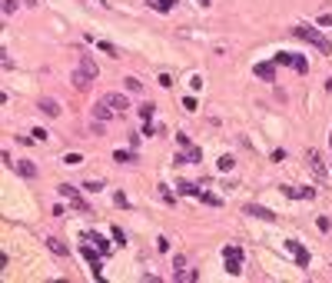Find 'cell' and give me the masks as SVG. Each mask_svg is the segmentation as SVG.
Wrapping results in <instances>:
<instances>
[{
  "mask_svg": "<svg viewBox=\"0 0 332 283\" xmlns=\"http://www.w3.org/2000/svg\"><path fill=\"white\" fill-rule=\"evenodd\" d=\"M96 73H100V67H96L93 57H80V64L73 67V73H70V83L77 90H87L90 83L96 80Z\"/></svg>",
  "mask_w": 332,
  "mask_h": 283,
  "instance_id": "6da1fadb",
  "label": "cell"
},
{
  "mask_svg": "<svg viewBox=\"0 0 332 283\" xmlns=\"http://www.w3.org/2000/svg\"><path fill=\"white\" fill-rule=\"evenodd\" d=\"M296 37H299V40H306V43H312V47L319 50V54H325V57H332V40H325L322 33L319 30H312V27H296Z\"/></svg>",
  "mask_w": 332,
  "mask_h": 283,
  "instance_id": "7a4b0ae2",
  "label": "cell"
},
{
  "mask_svg": "<svg viewBox=\"0 0 332 283\" xmlns=\"http://www.w3.org/2000/svg\"><path fill=\"white\" fill-rule=\"evenodd\" d=\"M103 104L110 107V110H117L120 117H127V110H130V104H127V97H123V93H103Z\"/></svg>",
  "mask_w": 332,
  "mask_h": 283,
  "instance_id": "3957f363",
  "label": "cell"
},
{
  "mask_svg": "<svg viewBox=\"0 0 332 283\" xmlns=\"http://www.w3.org/2000/svg\"><path fill=\"white\" fill-rule=\"evenodd\" d=\"M243 210H246V213H249V217H259V220H266V223H272V220H279V217H276V213L269 210V207H259V203H246Z\"/></svg>",
  "mask_w": 332,
  "mask_h": 283,
  "instance_id": "277c9868",
  "label": "cell"
},
{
  "mask_svg": "<svg viewBox=\"0 0 332 283\" xmlns=\"http://www.w3.org/2000/svg\"><path fill=\"white\" fill-rule=\"evenodd\" d=\"M286 250H289V253H293V257H296V263H299V267H309V250H306V247H302V243L289 240V243H286Z\"/></svg>",
  "mask_w": 332,
  "mask_h": 283,
  "instance_id": "5b68a950",
  "label": "cell"
},
{
  "mask_svg": "<svg viewBox=\"0 0 332 283\" xmlns=\"http://www.w3.org/2000/svg\"><path fill=\"white\" fill-rule=\"evenodd\" d=\"M283 194L293 197V200H312L316 190H312V186H283Z\"/></svg>",
  "mask_w": 332,
  "mask_h": 283,
  "instance_id": "8992f818",
  "label": "cell"
},
{
  "mask_svg": "<svg viewBox=\"0 0 332 283\" xmlns=\"http://www.w3.org/2000/svg\"><path fill=\"white\" fill-rule=\"evenodd\" d=\"M256 77L266 83H276V64L269 60V64H256Z\"/></svg>",
  "mask_w": 332,
  "mask_h": 283,
  "instance_id": "52a82bcc",
  "label": "cell"
},
{
  "mask_svg": "<svg viewBox=\"0 0 332 283\" xmlns=\"http://www.w3.org/2000/svg\"><path fill=\"white\" fill-rule=\"evenodd\" d=\"M93 117H96L100 123H106V120H117L120 113H117V110H110V107L103 104V100H96V107H93Z\"/></svg>",
  "mask_w": 332,
  "mask_h": 283,
  "instance_id": "ba28073f",
  "label": "cell"
},
{
  "mask_svg": "<svg viewBox=\"0 0 332 283\" xmlns=\"http://www.w3.org/2000/svg\"><path fill=\"white\" fill-rule=\"evenodd\" d=\"M306 160H309V170L316 173V180H325V167H322V160H319V154H316V150H309V154H306Z\"/></svg>",
  "mask_w": 332,
  "mask_h": 283,
  "instance_id": "9c48e42d",
  "label": "cell"
},
{
  "mask_svg": "<svg viewBox=\"0 0 332 283\" xmlns=\"http://www.w3.org/2000/svg\"><path fill=\"white\" fill-rule=\"evenodd\" d=\"M40 113H47V117H50V120H53V117H60V113H64V110H60V104H57V100H50V97H43V100H40Z\"/></svg>",
  "mask_w": 332,
  "mask_h": 283,
  "instance_id": "30bf717a",
  "label": "cell"
},
{
  "mask_svg": "<svg viewBox=\"0 0 332 283\" xmlns=\"http://www.w3.org/2000/svg\"><path fill=\"white\" fill-rule=\"evenodd\" d=\"M14 170L20 173L24 180H37V167H33L30 160H20V163H14Z\"/></svg>",
  "mask_w": 332,
  "mask_h": 283,
  "instance_id": "8fae6325",
  "label": "cell"
},
{
  "mask_svg": "<svg viewBox=\"0 0 332 283\" xmlns=\"http://www.w3.org/2000/svg\"><path fill=\"white\" fill-rule=\"evenodd\" d=\"M146 4H150L153 10H159V14H170V10H173L180 0H146Z\"/></svg>",
  "mask_w": 332,
  "mask_h": 283,
  "instance_id": "7c38bea8",
  "label": "cell"
},
{
  "mask_svg": "<svg viewBox=\"0 0 332 283\" xmlns=\"http://www.w3.org/2000/svg\"><path fill=\"white\" fill-rule=\"evenodd\" d=\"M173 280H176V283H180V280H183V283H196V280H199V270H176Z\"/></svg>",
  "mask_w": 332,
  "mask_h": 283,
  "instance_id": "4fadbf2b",
  "label": "cell"
},
{
  "mask_svg": "<svg viewBox=\"0 0 332 283\" xmlns=\"http://www.w3.org/2000/svg\"><path fill=\"white\" fill-rule=\"evenodd\" d=\"M47 247L57 253V257H67V253H70V250H67V243H60L57 237H47Z\"/></svg>",
  "mask_w": 332,
  "mask_h": 283,
  "instance_id": "5bb4252c",
  "label": "cell"
},
{
  "mask_svg": "<svg viewBox=\"0 0 332 283\" xmlns=\"http://www.w3.org/2000/svg\"><path fill=\"white\" fill-rule=\"evenodd\" d=\"M83 237H87V240L93 243V247H96V250H100V253H110V243L103 240V237H96V233H83Z\"/></svg>",
  "mask_w": 332,
  "mask_h": 283,
  "instance_id": "9a60e30c",
  "label": "cell"
},
{
  "mask_svg": "<svg viewBox=\"0 0 332 283\" xmlns=\"http://www.w3.org/2000/svg\"><path fill=\"white\" fill-rule=\"evenodd\" d=\"M226 273L239 276V273H243V260H236V257H226Z\"/></svg>",
  "mask_w": 332,
  "mask_h": 283,
  "instance_id": "2e32d148",
  "label": "cell"
},
{
  "mask_svg": "<svg viewBox=\"0 0 332 283\" xmlns=\"http://www.w3.org/2000/svg\"><path fill=\"white\" fill-rule=\"evenodd\" d=\"M176 190H180L183 197H196V200H199V194H203V190H199L196 183H180V186H176Z\"/></svg>",
  "mask_w": 332,
  "mask_h": 283,
  "instance_id": "e0dca14e",
  "label": "cell"
},
{
  "mask_svg": "<svg viewBox=\"0 0 332 283\" xmlns=\"http://www.w3.org/2000/svg\"><path fill=\"white\" fill-rule=\"evenodd\" d=\"M113 160H117V163H133L136 154H133V150H113Z\"/></svg>",
  "mask_w": 332,
  "mask_h": 283,
  "instance_id": "ac0fdd59",
  "label": "cell"
},
{
  "mask_svg": "<svg viewBox=\"0 0 332 283\" xmlns=\"http://www.w3.org/2000/svg\"><path fill=\"white\" fill-rule=\"evenodd\" d=\"M293 60H296V54H276V57H272V64H276V67H293Z\"/></svg>",
  "mask_w": 332,
  "mask_h": 283,
  "instance_id": "d6986e66",
  "label": "cell"
},
{
  "mask_svg": "<svg viewBox=\"0 0 332 283\" xmlns=\"http://www.w3.org/2000/svg\"><path fill=\"white\" fill-rule=\"evenodd\" d=\"M203 160V150L199 147H186V163H199Z\"/></svg>",
  "mask_w": 332,
  "mask_h": 283,
  "instance_id": "ffe728a7",
  "label": "cell"
},
{
  "mask_svg": "<svg viewBox=\"0 0 332 283\" xmlns=\"http://www.w3.org/2000/svg\"><path fill=\"white\" fill-rule=\"evenodd\" d=\"M156 133H163V127H159V123H146V127H143V137H156Z\"/></svg>",
  "mask_w": 332,
  "mask_h": 283,
  "instance_id": "44dd1931",
  "label": "cell"
},
{
  "mask_svg": "<svg viewBox=\"0 0 332 283\" xmlns=\"http://www.w3.org/2000/svg\"><path fill=\"white\" fill-rule=\"evenodd\" d=\"M123 83H127V90H130V93H140V90H143V83L136 80V77H127Z\"/></svg>",
  "mask_w": 332,
  "mask_h": 283,
  "instance_id": "7402d4cb",
  "label": "cell"
},
{
  "mask_svg": "<svg viewBox=\"0 0 332 283\" xmlns=\"http://www.w3.org/2000/svg\"><path fill=\"white\" fill-rule=\"evenodd\" d=\"M83 190H90V194H100V190H103V180H87V183H83Z\"/></svg>",
  "mask_w": 332,
  "mask_h": 283,
  "instance_id": "603a6c76",
  "label": "cell"
},
{
  "mask_svg": "<svg viewBox=\"0 0 332 283\" xmlns=\"http://www.w3.org/2000/svg\"><path fill=\"white\" fill-rule=\"evenodd\" d=\"M226 257H236V260H243V247H226V250H223V260Z\"/></svg>",
  "mask_w": 332,
  "mask_h": 283,
  "instance_id": "cb8c5ba5",
  "label": "cell"
},
{
  "mask_svg": "<svg viewBox=\"0 0 332 283\" xmlns=\"http://www.w3.org/2000/svg\"><path fill=\"white\" fill-rule=\"evenodd\" d=\"M293 67H296V70H299V73H306V70H309V60H306V57H299V54H296Z\"/></svg>",
  "mask_w": 332,
  "mask_h": 283,
  "instance_id": "d4e9b609",
  "label": "cell"
},
{
  "mask_svg": "<svg viewBox=\"0 0 332 283\" xmlns=\"http://www.w3.org/2000/svg\"><path fill=\"white\" fill-rule=\"evenodd\" d=\"M140 117H143V123H150V120H153V107L143 104V107H140Z\"/></svg>",
  "mask_w": 332,
  "mask_h": 283,
  "instance_id": "484cf974",
  "label": "cell"
},
{
  "mask_svg": "<svg viewBox=\"0 0 332 283\" xmlns=\"http://www.w3.org/2000/svg\"><path fill=\"white\" fill-rule=\"evenodd\" d=\"M100 50H103V54H110V57H120V50L113 47V43H106V40H100Z\"/></svg>",
  "mask_w": 332,
  "mask_h": 283,
  "instance_id": "4316f807",
  "label": "cell"
},
{
  "mask_svg": "<svg viewBox=\"0 0 332 283\" xmlns=\"http://www.w3.org/2000/svg\"><path fill=\"white\" fill-rule=\"evenodd\" d=\"M64 163H67V167H77V163H83V157H80V154H67Z\"/></svg>",
  "mask_w": 332,
  "mask_h": 283,
  "instance_id": "83f0119b",
  "label": "cell"
},
{
  "mask_svg": "<svg viewBox=\"0 0 332 283\" xmlns=\"http://www.w3.org/2000/svg\"><path fill=\"white\" fill-rule=\"evenodd\" d=\"M33 140H40V144H47V140H50V133H47L43 127H37V130H33Z\"/></svg>",
  "mask_w": 332,
  "mask_h": 283,
  "instance_id": "f1b7e54d",
  "label": "cell"
},
{
  "mask_svg": "<svg viewBox=\"0 0 332 283\" xmlns=\"http://www.w3.org/2000/svg\"><path fill=\"white\" fill-rule=\"evenodd\" d=\"M159 197H163V203H173V190L170 186H159Z\"/></svg>",
  "mask_w": 332,
  "mask_h": 283,
  "instance_id": "f546056e",
  "label": "cell"
},
{
  "mask_svg": "<svg viewBox=\"0 0 332 283\" xmlns=\"http://www.w3.org/2000/svg\"><path fill=\"white\" fill-rule=\"evenodd\" d=\"M319 230H322V233H329V230H332V220H329V217H319Z\"/></svg>",
  "mask_w": 332,
  "mask_h": 283,
  "instance_id": "4dcf8cb0",
  "label": "cell"
},
{
  "mask_svg": "<svg viewBox=\"0 0 332 283\" xmlns=\"http://www.w3.org/2000/svg\"><path fill=\"white\" fill-rule=\"evenodd\" d=\"M219 170L226 173V170H233V157H219Z\"/></svg>",
  "mask_w": 332,
  "mask_h": 283,
  "instance_id": "1f68e13d",
  "label": "cell"
},
{
  "mask_svg": "<svg viewBox=\"0 0 332 283\" xmlns=\"http://www.w3.org/2000/svg\"><path fill=\"white\" fill-rule=\"evenodd\" d=\"M14 10H17V0H4V14L10 17V14H14Z\"/></svg>",
  "mask_w": 332,
  "mask_h": 283,
  "instance_id": "d6a6232c",
  "label": "cell"
},
{
  "mask_svg": "<svg viewBox=\"0 0 332 283\" xmlns=\"http://www.w3.org/2000/svg\"><path fill=\"white\" fill-rule=\"evenodd\" d=\"M156 250H159V253L170 250V240H166V237H159V240H156Z\"/></svg>",
  "mask_w": 332,
  "mask_h": 283,
  "instance_id": "836d02e7",
  "label": "cell"
},
{
  "mask_svg": "<svg viewBox=\"0 0 332 283\" xmlns=\"http://www.w3.org/2000/svg\"><path fill=\"white\" fill-rule=\"evenodd\" d=\"M173 267H176V270L186 267V257H183V253H176V257H173Z\"/></svg>",
  "mask_w": 332,
  "mask_h": 283,
  "instance_id": "e575fe53",
  "label": "cell"
},
{
  "mask_svg": "<svg viewBox=\"0 0 332 283\" xmlns=\"http://www.w3.org/2000/svg\"><path fill=\"white\" fill-rule=\"evenodd\" d=\"M176 144H180L183 150H186V147H193V144H190V137H186V133H180V137H176Z\"/></svg>",
  "mask_w": 332,
  "mask_h": 283,
  "instance_id": "d590c367",
  "label": "cell"
},
{
  "mask_svg": "<svg viewBox=\"0 0 332 283\" xmlns=\"http://www.w3.org/2000/svg\"><path fill=\"white\" fill-rule=\"evenodd\" d=\"M113 203H117V207H130V200H127L123 194H117V197H113Z\"/></svg>",
  "mask_w": 332,
  "mask_h": 283,
  "instance_id": "8d00e7d4",
  "label": "cell"
},
{
  "mask_svg": "<svg viewBox=\"0 0 332 283\" xmlns=\"http://www.w3.org/2000/svg\"><path fill=\"white\" fill-rule=\"evenodd\" d=\"M319 27H332V14H322V17H319Z\"/></svg>",
  "mask_w": 332,
  "mask_h": 283,
  "instance_id": "74e56055",
  "label": "cell"
},
{
  "mask_svg": "<svg viewBox=\"0 0 332 283\" xmlns=\"http://www.w3.org/2000/svg\"><path fill=\"white\" fill-rule=\"evenodd\" d=\"M196 4H203V7H206V4H209V0H196Z\"/></svg>",
  "mask_w": 332,
  "mask_h": 283,
  "instance_id": "f35d334b",
  "label": "cell"
}]
</instances>
